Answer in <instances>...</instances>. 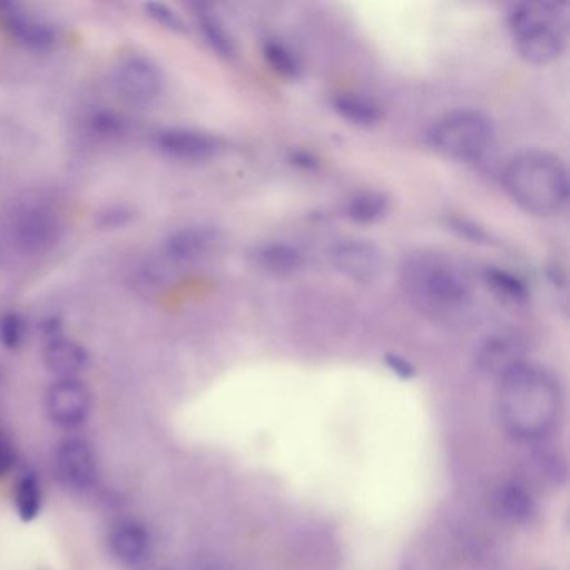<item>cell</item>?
Returning a JSON list of instances; mask_svg holds the SVG:
<instances>
[{"mask_svg":"<svg viewBox=\"0 0 570 570\" xmlns=\"http://www.w3.org/2000/svg\"><path fill=\"white\" fill-rule=\"evenodd\" d=\"M499 415L510 435L539 440L549 435L562 413V390L552 373L522 362L500 379Z\"/></svg>","mask_w":570,"mask_h":570,"instance_id":"cell-1","label":"cell"},{"mask_svg":"<svg viewBox=\"0 0 570 570\" xmlns=\"http://www.w3.org/2000/svg\"><path fill=\"white\" fill-rule=\"evenodd\" d=\"M507 195L523 212L559 215L569 202V175L562 159L539 149L513 156L502 173Z\"/></svg>","mask_w":570,"mask_h":570,"instance_id":"cell-2","label":"cell"},{"mask_svg":"<svg viewBox=\"0 0 570 570\" xmlns=\"http://www.w3.org/2000/svg\"><path fill=\"white\" fill-rule=\"evenodd\" d=\"M406 295L433 316L459 315L472 302V285L462 268L439 253H415L402 265Z\"/></svg>","mask_w":570,"mask_h":570,"instance_id":"cell-3","label":"cell"},{"mask_svg":"<svg viewBox=\"0 0 570 570\" xmlns=\"http://www.w3.org/2000/svg\"><path fill=\"white\" fill-rule=\"evenodd\" d=\"M509 29L517 55L532 66L557 61L569 38V8L552 0H529L513 6Z\"/></svg>","mask_w":570,"mask_h":570,"instance_id":"cell-4","label":"cell"},{"mask_svg":"<svg viewBox=\"0 0 570 570\" xmlns=\"http://www.w3.org/2000/svg\"><path fill=\"white\" fill-rule=\"evenodd\" d=\"M493 125L489 116L476 109H459L440 118L429 132V141L440 155L456 161L483 158L493 142Z\"/></svg>","mask_w":570,"mask_h":570,"instance_id":"cell-5","label":"cell"},{"mask_svg":"<svg viewBox=\"0 0 570 570\" xmlns=\"http://www.w3.org/2000/svg\"><path fill=\"white\" fill-rule=\"evenodd\" d=\"M55 475L72 492H86L98 482L99 465L95 450L85 440L71 439L56 450Z\"/></svg>","mask_w":570,"mask_h":570,"instance_id":"cell-6","label":"cell"},{"mask_svg":"<svg viewBox=\"0 0 570 570\" xmlns=\"http://www.w3.org/2000/svg\"><path fill=\"white\" fill-rule=\"evenodd\" d=\"M330 263L352 282L372 283L382 273L383 255L370 239L345 238L330 249Z\"/></svg>","mask_w":570,"mask_h":570,"instance_id":"cell-7","label":"cell"},{"mask_svg":"<svg viewBox=\"0 0 570 570\" xmlns=\"http://www.w3.org/2000/svg\"><path fill=\"white\" fill-rule=\"evenodd\" d=\"M92 396L78 379L56 380L46 395V412L61 429H78L91 413Z\"/></svg>","mask_w":570,"mask_h":570,"instance_id":"cell-8","label":"cell"},{"mask_svg":"<svg viewBox=\"0 0 570 570\" xmlns=\"http://www.w3.org/2000/svg\"><path fill=\"white\" fill-rule=\"evenodd\" d=\"M115 88L122 99L132 105H149L161 92L163 75L151 59L131 56L116 69Z\"/></svg>","mask_w":570,"mask_h":570,"instance_id":"cell-9","label":"cell"},{"mask_svg":"<svg viewBox=\"0 0 570 570\" xmlns=\"http://www.w3.org/2000/svg\"><path fill=\"white\" fill-rule=\"evenodd\" d=\"M11 233L26 252H46L58 239V218L45 206L22 205L12 215Z\"/></svg>","mask_w":570,"mask_h":570,"instance_id":"cell-10","label":"cell"},{"mask_svg":"<svg viewBox=\"0 0 570 570\" xmlns=\"http://www.w3.org/2000/svg\"><path fill=\"white\" fill-rule=\"evenodd\" d=\"M223 246V236L212 226H186L173 233L165 243V253L179 265L208 262Z\"/></svg>","mask_w":570,"mask_h":570,"instance_id":"cell-11","label":"cell"},{"mask_svg":"<svg viewBox=\"0 0 570 570\" xmlns=\"http://www.w3.org/2000/svg\"><path fill=\"white\" fill-rule=\"evenodd\" d=\"M42 362L58 380L78 379L89 366V355L85 346L62 335L59 323L51 322L46 328Z\"/></svg>","mask_w":570,"mask_h":570,"instance_id":"cell-12","label":"cell"},{"mask_svg":"<svg viewBox=\"0 0 570 570\" xmlns=\"http://www.w3.org/2000/svg\"><path fill=\"white\" fill-rule=\"evenodd\" d=\"M0 24L14 41L35 51H48L58 42V32L51 24L32 18L14 4H0Z\"/></svg>","mask_w":570,"mask_h":570,"instance_id":"cell-13","label":"cell"},{"mask_svg":"<svg viewBox=\"0 0 570 570\" xmlns=\"http://www.w3.org/2000/svg\"><path fill=\"white\" fill-rule=\"evenodd\" d=\"M156 145L165 155L183 161H206L222 151V141L208 132L195 129L173 128L161 131Z\"/></svg>","mask_w":570,"mask_h":570,"instance_id":"cell-14","label":"cell"},{"mask_svg":"<svg viewBox=\"0 0 570 570\" xmlns=\"http://www.w3.org/2000/svg\"><path fill=\"white\" fill-rule=\"evenodd\" d=\"M148 530L136 522H125L116 527L111 535V550L116 559L125 566H139L149 556Z\"/></svg>","mask_w":570,"mask_h":570,"instance_id":"cell-15","label":"cell"},{"mask_svg":"<svg viewBox=\"0 0 570 570\" xmlns=\"http://www.w3.org/2000/svg\"><path fill=\"white\" fill-rule=\"evenodd\" d=\"M256 268L273 276H288L298 272L303 256L295 246L286 243H266L252 253Z\"/></svg>","mask_w":570,"mask_h":570,"instance_id":"cell-16","label":"cell"},{"mask_svg":"<svg viewBox=\"0 0 570 570\" xmlns=\"http://www.w3.org/2000/svg\"><path fill=\"white\" fill-rule=\"evenodd\" d=\"M522 362V350H520L519 342L509 336H493V338L487 340L485 345L479 352V365L499 379Z\"/></svg>","mask_w":570,"mask_h":570,"instance_id":"cell-17","label":"cell"},{"mask_svg":"<svg viewBox=\"0 0 570 570\" xmlns=\"http://www.w3.org/2000/svg\"><path fill=\"white\" fill-rule=\"evenodd\" d=\"M389 212V199L385 195L376 191H365L350 199L348 218L358 225H373L380 222Z\"/></svg>","mask_w":570,"mask_h":570,"instance_id":"cell-18","label":"cell"},{"mask_svg":"<svg viewBox=\"0 0 570 570\" xmlns=\"http://www.w3.org/2000/svg\"><path fill=\"white\" fill-rule=\"evenodd\" d=\"M335 109L353 125L365 126V128L376 125L382 118L379 106L363 96H338L335 99Z\"/></svg>","mask_w":570,"mask_h":570,"instance_id":"cell-19","label":"cell"},{"mask_svg":"<svg viewBox=\"0 0 570 570\" xmlns=\"http://www.w3.org/2000/svg\"><path fill=\"white\" fill-rule=\"evenodd\" d=\"M14 505L24 522H31L41 513L42 490L38 476L26 473L14 490Z\"/></svg>","mask_w":570,"mask_h":570,"instance_id":"cell-20","label":"cell"},{"mask_svg":"<svg viewBox=\"0 0 570 570\" xmlns=\"http://www.w3.org/2000/svg\"><path fill=\"white\" fill-rule=\"evenodd\" d=\"M485 279L493 292L499 293L502 298L513 303H525L529 299V288L525 283L512 273L499 268H487Z\"/></svg>","mask_w":570,"mask_h":570,"instance_id":"cell-21","label":"cell"},{"mask_svg":"<svg viewBox=\"0 0 570 570\" xmlns=\"http://www.w3.org/2000/svg\"><path fill=\"white\" fill-rule=\"evenodd\" d=\"M500 507L509 519L527 520L533 513V500L530 493L523 487L512 483V485L503 487L502 495H500Z\"/></svg>","mask_w":570,"mask_h":570,"instance_id":"cell-22","label":"cell"},{"mask_svg":"<svg viewBox=\"0 0 570 570\" xmlns=\"http://www.w3.org/2000/svg\"><path fill=\"white\" fill-rule=\"evenodd\" d=\"M263 56L273 71L285 78H296L299 75V62L296 56L278 41H268L263 46Z\"/></svg>","mask_w":570,"mask_h":570,"instance_id":"cell-23","label":"cell"},{"mask_svg":"<svg viewBox=\"0 0 570 570\" xmlns=\"http://www.w3.org/2000/svg\"><path fill=\"white\" fill-rule=\"evenodd\" d=\"M198 22L202 35L205 36L206 42L212 46L213 51L218 52L223 58H232L235 55V46H233L232 38L225 31V28L219 24L218 19L202 12Z\"/></svg>","mask_w":570,"mask_h":570,"instance_id":"cell-24","label":"cell"},{"mask_svg":"<svg viewBox=\"0 0 570 570\" xmlns=\"http://www.w3.org/2000/svg\"><path fill=\"white\" fill-rule=\"evenodd\" d=\"M26 335L24 320L19 313L9 312L0 316V343L6 348L14 350L21 346Z\"/></svg>","mask_w":570,"mask_h":570,"instance_id":"cell-25","label":"cell"},{"mask_svg":"<svg viewBox=\"0 0 570 570\" xmlns=\"http://www.w3.org/2000/svg\"><path fill=\"white\" fill-rule=\"evenodd\" d=\"M146 14L156 22V24L161 26V28L168 29L171 32H185L186 24L181 18H179L178 12L173 11L169 6L159 4V2H149V4L145 6Z\"/></svg>","mask_w":570,"mask_h":570,"instance_id":"cell-26","label":"cell"},{"mask_svg":"<svg viewBox=\"0 0 570 570\" xmlns=\"http://www.w3.org/2000/svg\"><path fill=\"white\" fill-rule=\"evenodd\" d=\"M14 449L11 442L0 433V479H4L14 465Z\"/></svg>","mask_w":570,"mask_h":570,"instance_id":"cell-27","label":"cell"},{"mask_svg":"<svg viewBox=\"0 0 570 570\" xmlns=\"http://www.w3.org/2000/svg\"><path fill=\"white\" fill-rule=\"evenodd\" d=\"M389 365L392 366L399 375L412 376V365H410L409 362H405V360L400 358V356H390Z\"/></svg>","mask_w":570,"mask_h":570,"instance_id":"cell-28","label":"cell"}]
</instances>
